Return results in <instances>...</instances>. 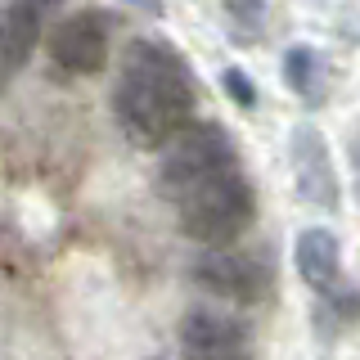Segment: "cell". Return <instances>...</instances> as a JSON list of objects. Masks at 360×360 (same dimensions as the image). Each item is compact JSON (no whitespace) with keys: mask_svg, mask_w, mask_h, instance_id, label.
<instances>
[{"mask_svg":"<svg viewBox=\"0 0 360 360\" xmlns=\"http://www.w3.org/2000/svg\"><path fill=\"white\" fill-rule=\"evenodd\" d=\"M221 82H225V90H230V99H234L239 108H257V86L248 82L239 68H225V77H221Z\"/></svg>","mask_w":360,"mask_h":360,"instance_id":"cell-11","label":"cell"},{"mask_svg":"<svg viewBox=\"0 0 360 360\" xmlns=\"http://www.w3.org/2000/svg\"><path fill=\"white\" fill-rule=\"evenodd\" d=\"M59 5V0H9L5 5V22H0V45H5V72L14 77L22 72V63L32 59L45 27V14Z\"/></svg>","mask_w":360,"mask_h":360,"instance_id":"cell-8","label":"cell"},{"mask_svg":"<svg viewBox=\"0 0 360 360\" xmlns=\"http://www.w3.org/2000/svg\"><path fill=\"white\" fill-rule=\"evenodd\" d=\"M252 212H257L252 185L243 180V172H230V176H217L202 189L180 198L176 225L185 239H194L202 248H225L252 225Z\"/></svg>","mask_w":360,"mask_h":360,"instance_id":"cell-3","label":"cell"},{"mask_svg":"<svg viewBox=\"0 0 360 360\" xmlns=\"http://www.w3.org/2000/svg\"><path fill=\"white\" fill-rule=\"evenodd\" d=\"M127 5L144 9V14H162V0H127Z\"/></svg>","mask_w":360,"mask_h":360,"instance_id":"cell-12","label":"cell"},{"mask_svg":"<svg viewBox=\"0 0 360 360\" xmlns=\"http://www.w3.org/2000/svg\"><path fill=\"white\" fill-rule=\"evenodd\" d=\"M189 275H194V284L202 292L225 297V302H239V307L262 302L270 292V284H275V275H270V266L262 262V257L230 252V248H212V252H202L198 262L189 266Z\"/></svg>","mask_w":360,"mask_h":360,"instance_id":"cell-4","label":"cell"},{"mask_svg":"<svg viewBox=\"0 0 360 360\" xmlns=\"http://www.w3.org/2000/svg\"><path fill=\"white\" fill-rule=\"evenodd\" d=\"M198 90L189 63L162 41H131L112 82V117L140 149H167L194 122Z\"/></svg>","mask_w":360,"mask_h":360,"instance_id":"cell-1","label":"cell"},{"mask_svg":"<svg viewBox=\"0 0 360 360\" xmlns=\"http://www.w3.org/2000/svg\"><path fill=\"white\" fill-rule=\"evenodd\" d=\"M288 162H292V180H297L302 198L315 202L324 212H338L342 202V189H338V172L329 162V149H324V135L302 122L297 131L288 135Z\"/></svg>","mask_w":360,"mask_h":360,"instance_id":"cell-6","label":"cell"},{"mask_svg":"<svg viewBox=\"0 0 360 360\" xmlns=\"http://www.w3.org/2000/svg\"><path fill=\"white\" fill-rule=\"evenodd\" d=\"M324 82H329V68H324L320 54H315L311 45H288L284 50V86L292 95L315 104V99L324 95Z\"/></svg>","mask_w":360,"mask_h":360,"instance_id":"cell-10","label":"cell"},{"mask_svg":"<svg viewBox=\"0 0 360 360\" xmlns=\"http://www.w3.org/2000/svg\"><path fill=\"white\" fill-rule=\"evenodd\" d=\"M108 37H112L108 14H99V9H77L72 18L54 22V32L45 37V50H50V63L59 68V72L90 77L108 59Z\"/></svg>","mask_w":360,"mask_h":360,"instance_id":"cell-5","label":"cell"},{"mask_svg":"<svg viewBox=\"0 0 360 360\" xmlns=\"http://www.w3.org/2000/svg\"><path fill=\"white\" fill-rule=\"evenodd\" d=\"M230 172H239V149H234L230 131L217 127V122H189L158 158V194L180 202L207 180Z\"/></svg>","mask_w":360,"mask_h":360,"instance_id":"cell-2","label":"cell"},{"mask_svg":"<svg viewBox=\"0 0 360 360\" xmlns=\"http://www.w3.org/2000/svg\"><path fill=\"white\" fill-rule=\"evenodd\" d=\"M292 262H297V275L307 279L315 292H333L338 275H342V243H338L333 230H324V225H311V230L297 234Z\"/></svg>","mask_w":360,"mask_h":360,"instance_id":"cell-9","label":"cell"},{"mask_svg":"<svg viewBox=\"0 0 360 360\" xmlns=\"http://www.w3.org/2000/svg\"><path fill=\"white\" fill-rule=\"evenodd\" d=\"M202 360H252L248 352H225V356H202Z\"/></svg>","mask_w":360,"mask_h":360,"instance_id":"cell-13","label":"cell"},{"mask_svg":"<svg viewBox=\"0 0 360 360\" xmlns=\"http://www.w3.org/2000/svg\"><path fill=\"white\" fill-rule=\"evenodd\" d=\"M248 342V329L243 320H234V315L225 311H189L185 320H180V347H185L189 360H202V356H225V352H243Z\"/></svg>","mask_w":360,"mask_h":360,"instance_id":"cell-7","label":"cell"}]
</instances>
